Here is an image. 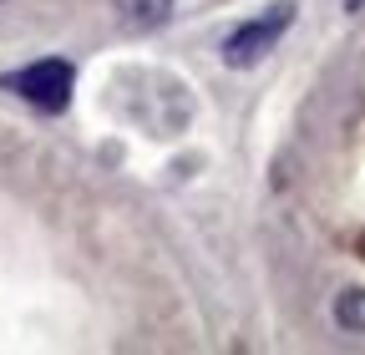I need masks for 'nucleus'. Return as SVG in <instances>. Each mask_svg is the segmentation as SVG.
<instances>
[{
	"label": "nucleus",
	"instance_id": "obj_2",
	"mask_svg": "<svg viewBox=\"0 0 365 355\" xmlns=\"http://www.w3.org/2000/svg\"><path fill=\"white\" fill-rule=\"evenodd\" d=\"M289 21H294V6H269V16H259V21H244L234 36L223 41V66H254L259 56H269L274 46H279V36L289 31Z\"/></svg>",
	"mask_w": 365,
	"mask_h": 355
},
{
	"label": "nucleus",
	"instance_id": "obj_1",
	"mask_svg": "<svg viewBox=\"0 0 365 355\" xmlns=\"http://www.w3.org/2000/svg\"><path fill=\"white\" fill-rule=\"evenodd\" d=\"M6 86L41 112H61L76 92V71H71V61H31L21 71H11Z\"/></svg>",
	"mask_w": 365,
	"mask_h": 355
},
{
	"label": "nucleus",
	"instance_id": "obj_3",
	"mask_svg": "<svg viewBox=\"0 0 365 355\" xmlns=\"http://www.w3.org/2000/svg\"><path fill=\"white\" fill-rule=\"evenodd\" d=\"M112 6L132 31H153V26H163L173 16V0H112Z\"/></svg>",
	"mask_w": 365,
	"mask_h": 355
},
{
	"label": "nucleus",
	"instance_id": "obj_4",
	"mask_svg": "<svg viewBox=\"0 0 365 355\" xmlns=\"http://www.w3.org/2000/svg\"><path fill=\"white\" fill-rule=\"evenodd\" d=\"M335 325L350 335H365V289H345L335 299Z\"/></svg>",
	"mask_w": 365,
	"mask_h": 355
}]
</instances>
